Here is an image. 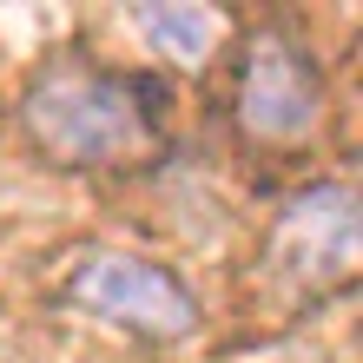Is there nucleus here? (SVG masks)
<instances>
[{"label":"nucleus","mask_w":363,"mask_h":363,"mask_svg":"<svg viewBox=\"0 0 363 363\" xmlns=\"http://www.w3.org/2000/svg\"><path fill=\"white\" fill-rule=\"evenodd\" d=\"M159 86L119 67L60 60L27 86V139L53 165H139L159 145Z\"/></svg>","instance_id":"obj_1"},{"label":"nucleus","mask_w":363,"mask_h":363,"mask_svg":"<svg viewBox=\"0 0 363 363\" xmlns=\"http://www.w3.org/2000/svg\"><path fill=\"white\" fill-rule=\"evenodd\" d=\"M363 264V231H357V191L350 185H311L284 205L264 245V277L291 297H330L344 291Z\"/></svg>","instance_id":"obj_2"},{"label":"nucleus","mask_w":363,"mask_h":363,"mask_svg":"<svg viewBox=\"0 0 363 363\" xmlns=\"http://www.w3.org/2000/svg\"><path fill=\"white\" fill-rule=\"evenodd\" d=\"M60 291H67L73 311L106 317V324H119L133 337H152V344H179L199 324L191 291L165 264H145L133 251H93V258H79Z\"/></svg>","instance_id":"obj_3"},{"label":"nucleus","mask_w":363,"mask_h":363,"mask_svg":"<svg viewBox=\"0 0 363 363\" xmlns=\"http://www.w3.org/2000/svg\"><path fill=\"white\" fill-rule=\"evenodd\" d=\"M317 106H324V86H317V67L304 60V47L284 33L251 40L238 67V133L258 145H291L317 125Z\"/></svg>","instance_id":"obj_4"},{"label":"nucleus","mask_w":363,"mask_h":363,"mask_svg":"<svg viewBox=\"0 0 363 363\" xmlns=\"http://www.w3.org/2000/svg\"><path fill=\"white\" fill-rule=\"evenodd\" d=\"M139 27H145V40H159L172 60L199 67V60H211V47L225 40V13H211V7H145Z\"/></svg>","instance_id":"obj_5"}]
</instances>
